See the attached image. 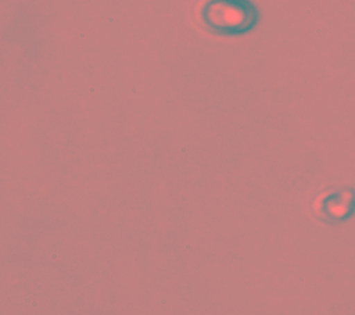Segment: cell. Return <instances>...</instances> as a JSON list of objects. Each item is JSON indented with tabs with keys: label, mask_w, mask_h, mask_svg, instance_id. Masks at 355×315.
<instances>
[{
	"label": "cell",
	"mask_w": 355,
	"mask_h": 315,
	"mask_svg": "<svg viewBox=\"0 0 355 315\" xmlns=\"http://www.w3.org/2000/svg\"><path fill=\"white\" fill-rule=\"evenodd\" d=\"M200 19L212 33L239 36L257 26L259 11L248 0H211L200 8Z\"/></svg>",
	"instance_id": "cell-1"
},
{
	"label": "cell",
	"mask_w": 355,
	"mask_h": 315,
	"mask_svg": "<svg viewBox=\"0 0 355 315\" xmlns=\"http://www.w3.org/2000/svg\"><path fill=\"white\" fill-rule=\"evenodd\" d=\"M313 214L326 223H340L355 214V187L331 186L312 201Z\"/></svg>",
	"instance_id": "cell-2"
}]
</instances>
